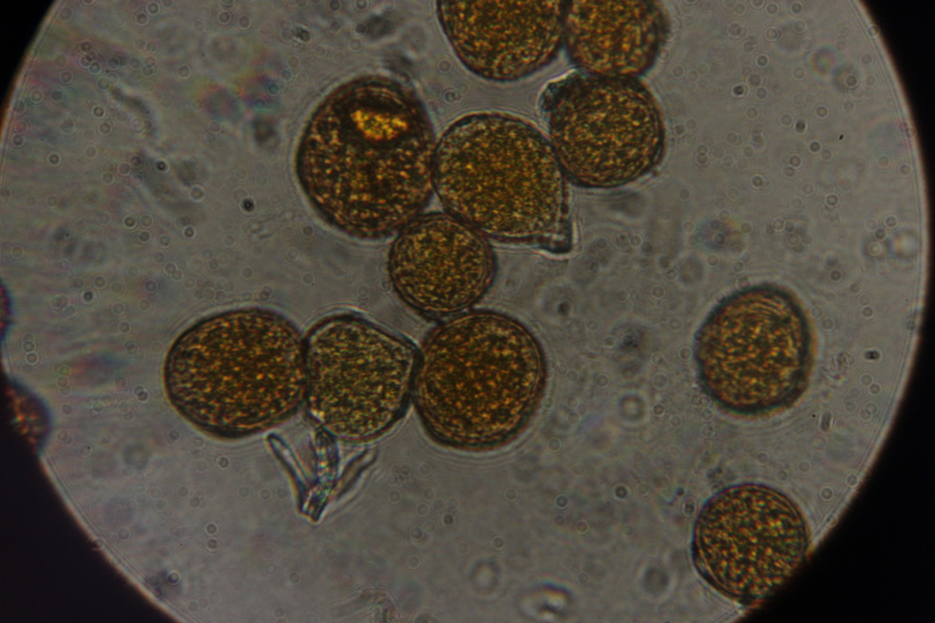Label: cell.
Returning <instances> with one entry per match:
<instances>
[{"instance_id": "8", "label": "cell", "mask_w": 935, "mask_h": 623, "mask_svg": "<svg viewBox=\"0 0 935 623\" xmlns=\"http://www.w3.org/2000/svg\"><path fill=\"white\" fill-rule=\"evenodd\" d=\"M808 527L783 493L758 484L720 491L700 511L693 533L694 565L714 589L751 602L769 595L800 566Z\"/></svg>"}, {"instance_id": "10", "label": "cell", "mask_w": 935, "mask_h": 623, "mask_svg": "<svg viewBox=\"0 0 935 623\" xmlns=\"http://www.w3.org/2000/svg\"><path fill=\"white\" fill-rule=\"evenodd\" d=\"M565 1L436 2L438 22L460 62L490 81L542 69L562 46Z\"/></svg>"}, {"instance_id": "4", "label": "cell", "mask_w": 935, "mask_h": 623, "mask_svg": "<svg viewBox=\"0 0 935 623\" xmlns=\"http://www.w3.org/2000/svg\"><path fill=\"white\" fill-rule=\"evenodd\" d=\"M163 382L171 404L199 429L227 438L254 435L304 401V339L270 311L221 312L176 339Z\"/></svg>"}, {"instance_id": "11", "label": "cell", "mask_w": 935, "mask_h": 623, "mask_svg": "<svg viewBox=\"0 0 935 623\" xmlns=\"http://www.w3.org/2000/svg\"><path fill=\"white\" fill-rule=\"evenodd\" d=\"M669 34L657 1L565 2L562 45L578 71L638 78L655 63Z\"/></svg>"}, {"instance_id": "7", "label": "cell", "mask_w": 935, "mask_h": 623, "mask_svg": "<svg viewBox=\"0 0 935 623\" xmlns=\"http://www.w3.org/2000/svg\"><path fill=\"white\" fill-rule=\"evenodd\" d=\"M310 417L350 442L392 428L411 402L417 348L406 338L352 315L319 322L304 340Z\"/></svg>"}, {"instance_id": "5", "label": "cell", "mask_w": 935, "mask_h": 623, "mask_svg": "<svg viewBox=\"0 0 935 623\" xmlns=\"http://www.w3.org/2000/svg\"><path fill=\"white\" fill-rule=\"evenodd\" d=\"M814 334L804 308L787 290L761 285L720 301L697 332L699 384L720 408L762 416L793 406L806 391Z\"/></svg>"}, {"instance_id": "2", "label": "cell", "mask_w": 935, "mask_h": 623, "mask_svg": "<svg viewBox=\"0 0 935 623\" xmlns=\"http://www.w3.org/2000/svg\"><path fill=\"white\" fill-rule=\"evenodd\" d=\"M547 377L543 349L525 324L503 312L468 310L440 321L423 338L411 402L437 444L486 451L524 430Z\"/></svg>"}, {"instance_id": "3", "label": "cell", "mask_w": 935, "mask_h": 623, "mask_svg": "<svg viewBox=\"0 0 935 623\" xmlns=\"http://www.w3.org/2000/svg\"><path fill=\"white\" fill-rule=\"evenodd\" d=\"M434 194L444 210L488 238L553 254L573 248L567 179L531 122L478 111L436 141Z\"/></svg>"}, {"instance_id": "9", "label": "cell", "mask_w": 935, "mask_h": 623, "mask_svg": "<svg viewBox=\"0 0 935 623\" xmlns=\"http://www.w3.org/2000/svg\"><path fill=\"white\" fill-rule=\"evenodd\" d=\"M497 268L489 238L446 211L423 212L405 224L387 256L397 297L418 315L439 322L478 303Z\"/></svg>"}, {"instance_id": "1", "label": "cell", "mask_w": 935, "mask_h": 623, "mask_svg": "<svg viewBox=\"0 0 935 623\" xmlns=\"http://www.w3.org/2000/svg\"><path fill=\"white\" fill-rule=\"evenodd\" d=\"M436 141L409 85L363 76L335 89L310 114L295 172L326 223L356 238L381 239L428 205Z\"/></svg>"}, {"instance_id": "6", "label": "cell", "mask_w": 935, "mask_h": 623, "mask_svg": "<svg viewBox=\"0 0 935 623\" xmlns=\"http://www.w3.org/2000/svg\"><path fill=\"white\" fill-rule=\"evenodd\" d=\"M541 110L554 156L567 181L577 186L627 185L663 157L662 112L638 78L573 72L546 87Z\"/></svg>"}]
</instances>
